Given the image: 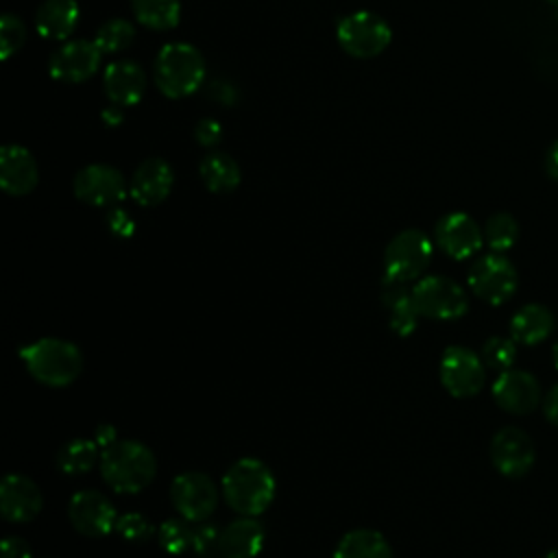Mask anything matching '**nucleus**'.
Returning a JSON list of instances; mask_svg holds the SVG:
<instances>
[{"label": "nucleus", "instance_id": "obj_33", "mask_svg": "<svg viewBox=\"0 0 558 558\" xmlns=\"http://www.w3.org/2000/svg\"><path fill=\"white\" fill-rule=\"evenodd\" d=\"M116 532L129 543H146L157 536L155 525L142 512H124L116 521Z\"/></svg>", "mask_w": 558, "mask_h": 558}, {"label": "nucleus", "instance_id": "obj_37", "mask_svg": "<svg viewBox=\"0 0 558 558\" xmlns=\"http://www.w3.org/2000/svg\"><path fill=\"white\" fill-rule=\"evenodd\" d=\"M194 137H196V142H198L201 146L211 148V146H216V144L220 142V137H222V126H220L216 120H211V118H203V120H198V124L194 126Z\"/></svg>", "mask_w": 558, "mask_h": 558}, {"label": "nucleus", "instance_id": "obj_3", "mask_svg": "<svg viewBox=\"0 0 558 558\" xmlns=\"http://www.w3.org/2000/svg\"><path fill=\"white\" fill-rule=\"evenodd\" d=\"M20 357L33 379L50 388L76 381L83 371V351L63 338H39L20 349Z\"/></svg>", "mask_w": 558, "mask_h": 558}, {"label": "nucleus", "instance_id": "obj_40", "mask_svg": "<svg viewBox=\"0 0 558 558\" xmlns=\"http://www.w3.org/2000/svg\"><path fill=\"white\" fill-rule=\"evenodd\" d=\"M543 410H545V416L549 418V423L558 425V384L547 392V397L543 401Z\"/></svg>", "mask_w": 558, "mask_h": 558}, {"label": "nucleus", "instance_id": "obj_41", "mask_svg": "<svg viewBox=\"0 0 558 558\" xmlns=\"http://www.w3.org/2000/svg\"><path fill=\"white\" fill-rule=\"evenodd\" d=\"M545 172L549 179L558 181V140L545 153Z\"/></svg>", "mask_w": 558, "mask_h": 558}, {"label": "nucleus", "instance_id": "obj_27", "mask_svg": "<svg viewBox=\"0 0 558 558\" xmlns=\"http://www.w3.org/2000/svg\"><path fill=\"white\" fill-rule=\"evenodd\" d=\"M135 20L150 31H170L179 24V0H131Z\"/></svg>", "mask_w": 558, "mask_h": 558}, {"label": "nucleus", "instance_id": "obj_22", "mask_svg": "<svg viewBox=\"0 0 558 558\" xmlns=\"http://www.w3.org/2000/svg\"><path fill=\"white\" fill-rule=\"evenodd\" d=\"M264 541V525L255 517L240 514L220 532V558H255Z\"/></svg>", "mask_w": 558, "mask_h": 558}, {"label": "nucleus", "instance_id": "obj_15", "mask_svg": "<svg viewBox=\"0 0 558 558\" xmlns=\"http://www.w3.org/2000/svg\"><path fill=\"white\" fill-rule=\"evenodd\" d=\"M44 508L39 486L22 473H9L0 482V512L9 523H28Z\"/></svg>", "mask_w": 558, "mask_h": 558}, {"label": "nucleus", "instance_id": "obj_29", "mask_svg": "<svg viewBox=\"0 0 558 558\" xmlns=\"http://www.w3.org/2000/svg\"><path fill=\"white\" fill-rule=\"evenodd\" d=\"M157 543L168 554H185L194 545V527L185 517H170L157 527Z\"/></svg>", "mask_w": 558, "mask_h": 558}, {"label": "nucleus", "instance_id": "obj_13", "mask_svg": "<svg viewBox=\"0 0 558 558\" xmlns=\"http://www.w3.org/2000/svg\"><path fill=\"white\" fill-rule=\"evenodd\" d=\"M436 246L451 259H469L484 244V231L464 211L445 214L434 227Z\"/></svg>", "mask_w": 558, "mask_h": 558}, {"label": "nucleus", "instance_id": "obj_43", "mask_svg": "<svg viewBox=\"0 0 558 558\" xmlns=\"http://www.w3.org/2000/svg\"><path fill=\"white\" fill-rule=\"evenodd\" d=\"M554 364H556V368H558V340H556V344H554Z\"/></svg>", "mask_w": 558, "mask_h": 558}, {"label": "nucleus", "instance_id": "obj_10", "mask_svg": "<svg viewBox=\"0 0 558 558\" xmlns=\"http://www.w3.org/2000/svg\"><path fill=\"white\" fill-rule=\"evenodd\" d=\"M220 493L216 482L203 471H183L170 484L174 510L192 523H203L214 514Z\"/></svg>", "mask_w": 558, "mask_h": 558}, {"label": "nucleus", "instance_id": "obj_7", "mask_svg": "<svg viewBox=\"0 0 558 558\" xmlns=\"http://www.w3.org/2000/svg\"><path fill=\"white\" fill-rule=\"evenodd\" d=\"M336 37L347 54L355 59H373L388 48L392 31L379 15L355 11L338 22Z\"/></svg>", "mask_w": 558, "mask_h": 558}, {"label": "nucleus", "instance_id": "obj_14", "mask_svg": "<svg viewBox=\"0 0 558 558\" xmlns=\"http://www.w3.org/2000/svg\"><path fill=\"white\" fill-rule=\"evenodd\" d=\"M536 451L532 438L519 427H501L490 440V460L506 477H521L534 464Z\"/></svg>", "mask_w": 558, "mask_h": 558}, {"label": "nucleus", "instance_id": "obj_25", "mask_svg": "<svg viewBox=\"0 0 558 558\" xmlns=\"http://www.w3.org/2000/svg\"><path fill=\"white\" fill-rule=\"evenodd\" d=\"M333 558H395L388 538L371 527L347 532L333 551Z\"/></svg>", "mask_w": 558, "mask_h": 558}, {"label": "nucleus", "instance_id": "obj_19", "mask_svg": "<svg viewBox=\"0 0 558 558\" xmlns=\"http://www.w3.org/2000/svg\"><path fill=\"white\" fill-rule=\"evenodd\" d=\"M102 87L111 105L133 107L146 92V74L140 63L131 59H118L105 68Z\"/></svg>", "mask_w": 558, "mask_h": 558}, {"label": "nucleus", "instance_id": "obj_2", "mask_svg": "<svg viewBox=\"0 0 558 558\" xmlns=\"http://www.w3.org/2000/svg\"><path fill=\"white\" fill-rule=\"evenodd\" d=\"M100 473L116 493H140L157 475V458L153 449L140 440L118 438L100 453Z\"/></svg>", "mask_w": 558, "mask_h": 558}, {"label": "nucleus", "instance_id": "obj_11", "mask_svg": "<svg viewBox=\"0 0 558 558\" xmlns=\"http://www.w3.org/2000/svg\"><path fill=\"white\" fill-rule=\"evenodd\" d=\"M118 517L120 514L113 501L96 488H83L70 497L68 519H70V525L83 536H89V538L107 536L111 530H116Z\"/></svg>", "mask_w": 558, "mask_h": 558}, {"label": "nucleus", "instance_id": "obj_42", "mask_svg": "<svg viewBox=\"0 0 558 558\" xmlns=\"http://www.w3.org/2000/svg\"><path fill=\"white\" fill-rule=\"evenodd\" d=\"M100 118H102V122H105L107 126H118V124L124 120V113H122V107L109 105V107H105V109L100 111Z\"/></svg>", "mask_w": 558, "mask_h": 558}, {"label": "nucleus", "instance_id": "obj_36", "mask_svg": "<svg viewBox=\"0 0 558 558\" xmlns=\"http://www.w3.org/2000/svg\"><path fill=\"white\" fill-rule=\"evenodd\" d=\"M107 227L113 235L118 238H131L135 233V220L131 218V214L122 207H113L107 214Z\"/></svg>", "mask_w": 558, "mask_h": 558}, {"label": "nucleus", "instance_id": "obj_31", "mask_svg": "<svg viewBox=\"0 0 558 558\" xmlns=\"http://www.w3.org/2000/svg\"><path fill=\"white\" fill-rule=\"evenodd\" d=\"M484 242L490 246V251H495V253H504V251H508L514 242H517V238H519V225H517V220L510 216V214H506V211H497V214H493L488 220H486V225H484Z\"/></svg>", "mask_w": 558, "mask_h": 558}, {"label": "nucleus", "instance_id": "obj_16", "mask_svg": "<svg viewBox=\"0 0 558 558\" xmlns=\"http://www.w3.org/2000/svg\"><path fill=\"white\" fill-rule=\"evenodd\" d=\"M493 399L510 414H527L541 403V384L527 371L508 368L493 381Z\"/></svg>", "mask_w": 558, "mask_h": 558}, {"label": "nucleus", "instance_id": "obj_20", "mask_svg": "<svg viewBox=\"0 0 558 558\" xmlns=\"http://www.w3.org/2000/svg\"><path fill=\"white\" fill-rule=\"evenodd\" d=\"M39 170L35 157L17 144L0 148V187L11 196H24L35 190Z\"/></svg>", "mask_w": 558, "mask_h": 558}, {"label": "nucleus", "instance_id": "obj_5", "mask_svg": "<svg viewBox=\"0 0 558 558\" xmlns=\"http://www.w3.org/2000/svg\"><path fill=\"white\" fill-rule=\"evenodd\" d=\"M434 255L429 235L421 229H403L386 244L384 275L395 281H414L427 270Z\"/></svg>", "mask_w": 558, "mask_h": 558}, {"label": "nucleus", "instance_id": "obj_8", "mask_svg": "<svg viewBox=\"0 0 558 558\" xmlns=\"http://www.w3.org/2000/svg\"><path fill=\"white\" fill-rule=\"evenodd\" d=\"M471 292L488 305L506 303L519 283L514 264L504 253H486L477 257L466 275Z\"/></svg>", "mask_w": 558, "mask_h": 558}, {"label": "nucleus", "instance_id": "obj_9", "mask_svg": "<svg viewBox=\"0 0 558 558\" xmlns=\"http://www.w3.org/2000/svg\"><path fill=\"white\" fill-rule=\"evenodd\" d=\"M440 384L451 397H475L486 381V364L482 355L462 344H451L442 351L438 364Z\"/></svg>", "mask_w": 558, "mask_h": 558}, {"label": "nucleus", "instance_id": "obj_32", "mask_svg": "<svg viewBox=\"0 0 558 558\" xmlns=\"http://www.w3.org/2000/svg\"><path fill=\"white\" fill-rule=\"evenodd\" d=\"M484 364L495 371H508L517 357V342L510 336H490L480 351Z\"/></svg>", "mask_w": 558, "mask_h": 558}, {"label": "nucleus", "instance_id": "obj_30", "mask_svg": "<svg viewBox=\"0 0 558 558\" xmlns=\"http://www.w3.org/2000/svg\"><path fill=\"white\" fill-rule=\"evenodd\" d=\"M135 39V26L122 17L105 22L94 37V44L100 48L102 54H116L126 50Z\"/></svg>", "mask_w": 558, "mask_h": 558}, {"label": "nucleus", "instance_id": "obj_12", "mask_svg": "<svg viewBox=\"0 0 558 558\" xmlns=\"http://www.w3.org/2000/svg\"><path fill=\"white\" fill-rule=\"evenodd\" d=\"M74 194L87 205L111 207L126 196V181L113 166L89 163L76 172Z\"/></svg>", "mask_w": 558, "mask_h": 558}, {"label": "nucleus", "instance_id": "obj_35", "mask_svg": "<svg viewBox=\"0 0 558 558\" xmlns=\"http://www.w3.org/2000/svg\"><path fill=\"white\" fill-rule=\"evenodd\" d=\"M220 527L214 523L203 521L198 527H194V545L192 551L198 558H220Z\"/></svg>", "mask_w": 558, "mask_h": 558}, {"label": "nucleus", "instance_id": "obj_24", "mask_svg": "<svg viewBox=\"0 0 558 558\" xmlns=\"http://www.w3.org/2000/svg\"><path fill=\"white\" fill-rule=\"evenodd\" d=\"M554 314L541 303H527L510 318V338L519 344H538L554 329Z\"/></svg>", "mask_w": 558, "mask_h": 558}, {"label": "nucleus", "instance_id": "obj_4", "mask_svg": "<svg viewBox=\"0 0 558 558\" xmlns=\"http://www.w3.org/2000/svg\"><path fill=\"white\" fill-rule=\"evenodd\" d=\"M205 81V59L192 44L172 41L161 46L155 59V83L168 98H185Z\"/></svg>", "mask_w": 558, "mask_h": 558}, {"label": "nucleus", "instance_id": "obj_23", "mask_svg": "<svg viewBox=\"0 0 558 558\" xmlns=\"http://www.w3.org/2000/svg\"><path fill=\"white\" fill-rule=\"evenodd\" d=\"M76 0H44L35 13V28L44 39H68L78 24Z\"/></svg>", "mask_w": 558, "mask_h": 558}, {"label": "nucleus", "instance_id": "obj_26", "mask_svg": "<svg viewBox=\"0 0 558 558\" xmlns=\"http://www.w3.org/2000/svg\"><path fill=\"white\" fill-rule=\"evenodd\" d=\"M203 185L214 194H229L240 185V166L227 153H209L198 163Z\"/></svg>", "mask_w": 558, "mask_h": 558}, {"label": "nucleus", "instance_id": "obj_17", "mask_svg": "<svg viewBox=\"0 0 558 558\" xmlns=\"http://www.w3.org/2000/svg\"><path fill=\"white\" fill-rule=\"evenodd\" d=\"M100 48L87 39L63 44L50 59V76L61 83H83L96 74L100 65Z\"/></svg>", "mask_w": 558, "mask_h": 558}, {"label": "nucleus", "instance_id": "obj_44", "mask_svg": "<svg viewBox=\"0 0 558 558\" xmlns=\"http://www.w3.org/2000/svg\"><path fill=\"white\" fill-rule=\"evenodd\" d=\"M545 558H558V547H556V549H551V551H549Z\"/></svg>", "mask_w": 558, "mask_h": 558}, {"label": "nucleus", "instance_id": "obj_39", "mask_svg": "<svg viewBox=\"0 0 558 558\" xmlns=\"http://www.w3.org/2000/svg\"><path fill=\"white\" fill-rule=\"evenodd\" d=\"M94 440H96L98 447L107 449L109 445H113V442L118 440V432H116L113 425H98V427L94 429Z\"/></svg>", "mask_w": 558, "mask_h": 558}, {"label": "nucleus", "instance_id": "obj_34", "mask_svg": "<svg viewBox=\"0 0 558 558\" xmlns=\"http://www.w3.org/2000/svg\"><path fill=\"white\" fill-rule=\"evenodd\" d=\"M26 39V28L22 24L20 17L7 13L0 20V57L9 59L13 52H17L22 48Z\"/></svg>", "mask_w": 558, "mask_h": 558}, {"label": "nucleus", "instance_id": "obj_21", "mask_svg": "<svg viewBox=\"0 0 558 558\" xmlns=\"http://www.w3.org/2000/svg\"><path fill=\"white\" fill-rule=\"evenodd\" d=\"M379 299L384 310L388 312L390 329L401 338L412 336L418 327V312L414 307L412 288H408L403 281H395L384 275Z\"/></svg>", "mask_w": 558, "mask_h": 558}, {"label": "nucleus", "instance_id": "obj_6", "mask_svg": "<svg viewBox=\"0 0 558 558\" xmlns=\"http://www.w3.org/2000/svg\"><path fill=\"white\" fill-rule=\"evenodd\" d=\"M412 299L418 316L436 320H453L466 314L469 296L466 290L445 277V275H425L412 286Z\"/></svg>", "mask_w": 558, "mask_h": 558}, {"label": "nucleus", "instance_id": "obj_28", "mask_svg": "<svg viewBox=\"0 0 558 558\" xmlns=\"http://www.w3.org/2000/svg\"><path fill=\"white\" fill-rule=\"evenodd\" d=\"M100 460L94 438H72L57 453V469L65 475L87 473Z\"/></svg>", "mask_w": 558, "mask_h": 558}, {"label": "nucleus", "instance_id": "obj_1", "mask_svg": "<svg viewBox=\"0 0 558 558\" xmlns=\"http://www.w3.org/2000/svg\"><path fill=\"white\" fill-rule=\"evenodd\" d=\"M222 497L227 506L246 517L262 514L275 499L277 482L272 469L259 458H240L235 460L220 482Z\"/></svg>", "mask_w": 558, "mask_h": 558}, {"label": "nucleus", "instance_id": "obj_38", "mask_svg": "<svg viewBox=\"0 0 558 558\" xmlns=\"http://www.w3.org/2000/svg\"><path fill=\"white\" fill-rule=\"evenodd\" d=\"M2 558H33L31 545L22 536H4L0 545Z\"/></svg>", "mask_w": 558, "mask_h": 558}, {"label": "nucleus", "instance_id": "obj_18", "mask_svg": "<svg viewBox=\"0 0 558 558\" xmlns=\"http://www.w3.org/2000/svg\"><path fill=\"white\" fill-rule=\"evenodd\" d=\"M172 183L174 172L170 163L161 157H148L135 168L129 183V194L142 207H153L168 198Z\"/></svg>", "mask_w": 558, "mask_h": 558}, {"label": "nucleus", "instance_id": "obj_45", "mask_svg": "<svg viewBox=\"0 0 558 558\" xmlns=\"http://www.w3.org/2000/svg\"><path fill=\"white\" fill-rule=\"evenodd\" d=\"M547 2H551V4H558V0H547Z\"/></svg>", "mask_w": 558, "mask_h": 558}]
</instances>
